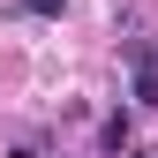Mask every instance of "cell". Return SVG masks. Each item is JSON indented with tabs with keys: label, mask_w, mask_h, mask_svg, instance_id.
Segmentation results:
<instances>
[{
	"label": "cell",
	"mask_w": 158,
	"mask_h": 158,
	"mask_svg": "<svg viewBox=\"0 0 158 158\" xmlns=\"http://www.w3.org/2000/svg\"><path fill=\"white\" fill-rule=\"evenodd\" d=\"M121 53H128V75H135L128 98L158 113V45H151V38H121Z\"/></svg>",
	"instance_id": "6da1fadb"
},
{
	"label": "cell",
	"mask_w": 158,
	"mask_h": 158,
	"mask_svg": "<svg viewBox=\"0 0 158 158\" xmlns=\"http://www.w3.org/2000/svg\"><path fill=\"white\" fill-rule=\"evenodd\" d=\"M128 135H135L128 113H106V128H98V158H121V151H128Z\"/></svg>",
	"instance_id": "7a4b0ae2"
},
{
	"label": "cell",
	"mask_w": 158,
	"mask_h": 158,
	"mask_svg": "<svg viewBox=\"0 0 158 158\" xmlns=\"http://www.w3.org/2000/svg\"><path fill=\"white\" fill-rule=\"evenodd\" d=\"M68 0H15V15H60Z\"/></svg>",
	"instance_id": "3957f363"
},
{
	"label": "cell",
	"mask_w": 158,
	"mask_h": 158,
	"mask_svg": "<svg viewBox=\"0 0 158 158\" xmlns=\"http://www.w3.org/2000/svg\"><path fill=\"white\" fill-rule=\"evenodd\" d=\"M8 158H45V151H30V143H15V151H8Z\"/></svg>",
	"instance_id": "277c9868"
},
{
	"label": "cell",
	"mask_w": 158,
	"mask_h": 158,
	"mask_svg": "<svg viewBox=\"0 0 158 158\" xmlns=\"http://www.w3.org/2000/svg\"><path fill=\"white\" fill-rule=\"evenodd\" d=\"M128 158H158V151H128Z\"/></svg>",
	"instance_id": "5b68a950"
}]
</instances>
